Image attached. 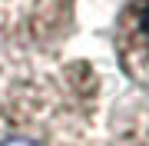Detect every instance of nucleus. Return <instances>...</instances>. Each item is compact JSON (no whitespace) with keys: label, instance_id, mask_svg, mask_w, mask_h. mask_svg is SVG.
Returning a JSON list of instances; mask_svg holds the SVG:
<instances>
[{"label":"nucleus","instance_id":"obj_1","mask_svg":"<svg viewBox=\"0 0 149 146\" xmlns=\"http://www.w3.org/2000/svg\"><path fill=\"white\" fill-rule=\"evenodd\" d=\"M70 0H0V40L37 43L66 17Z\"/></svg>","mask_w":149,"mask_h":146},{"label":"nucleus","instance_id":"obj_2","mask_svg":"<svg viewBox=\"0 0 149 146\" xmlns=\"http://www.w3.org/2000/svg\"><path fill=\"white\" fill-rule=\"evenodd\" d=\"M119 63L139 87L149 90V0H126L116 23Z\"/></svg>","mask_w":149,"mask_h":146},{"label":"nucleus","instance_id":"obj_3","mask_svg":"<svg viewBox=\"0 0 149 146\" xmlns=\"http://www.w3.org/2000/svg\"><path fill=\"white\" fill-rule=\"evenodd\" d=\"M3 146H40L37 140H27V136H13V140H7Z\"/></svg>","mask_w":149,"mask_h":146}]
</instances>
